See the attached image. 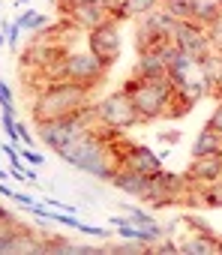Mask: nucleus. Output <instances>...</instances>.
Wrapping results in <instances>:
<instances>
[{
    "label": "nucleus",
    "instance_id": "nucleus-13",
    "mask_svg": "<svg viewBox=\"0 0 222 255\" xmlns=\"http://www.w3.org/2000/svg\"><path fill=\"white\" fill-rule=\"evenodd\" d=\"M213 252H219V240L210 234H201V231L183 237V243H180V255H213Z\"/></svg>",
    "mask_w": 222,
    "mask_h": 255
},
{
    "label": "nucleus",
    "instance_id": "nucleus-9",
    "mask_svg": "<svg viewBox=\"0 0 222 255\" xmlns=\"http://www.w3.org/2000/svg\"><path fill=\"white\" fill-rule=\"evenodd\" d=\"M66 6V18L75 24V27H84V30H93L105 21H111V12L105 3H63Z\"/></svg>",
    "mask_w": 222,
    "mask_h": 255
},
{
    "label": "nucleus",
    "instance_id": "nucleus-3",
    "mask_svg": "<svg viewBox=\"0 0 222 255\" xmlns=\"http://www.w3.org/2000/svg\"><path fill=\"white\" fill-rule=\"evenodd\" d=\"M126 96L132 99L135 111L141 114V120H153V117H162L168 111V105L174 102L177 96V87L162 78V81H144V78H129L123 84Z\"/></svg>",
    "mask_w": 222,
    "mask_h": 255
},
{
    "label": "nucleus",
    "instance_id": "nucleus-17",
    "mask_svg": "<svg viewBox=\"0 0 222 255\" xmlns=\"http://www.w3.org/2000/svg\"><path fill=\"white\" fill-rule=\"evenodd\" d=\"M174 24H177V18H174L168 9H162V12H150V18L144 21V27H150L153 33H162V36H171Z\"/></svg>",
    "mask_w": 222,
    "mask_h": 255
},
{
    "label": "nucleus",
    "instance_id": "nucleus-37",
    "mask_svg": "<svg viewBox=\"0 0 222 255\" xmlns=\"http://www.w3.org/2000/svg\"><path fill=\"white\" fill-rule=\"evenodd\" d=\"M216 87H219V90H222V78H219V84H216Z\"/></svg>",
    "mask_w": 222,
    "mask_h": 255
},
{
    "label": "nucleus",
    "instance_id": "nucleus-38",
    "mask_svg": "<svg viewBox=\"0 0 222 255\" xmlns=\"http://www.w3.org/2000/svg\"><path fill=\"white\" fill-rule=\"evenodd\" d=\"M15 3H27V0H15Z\"/></svg>",
    "mask_w": 222,
    "mask_h": 255
},
{
    "label": "nucleus",
    "instance_id": "nucleus-26",
    "mask_svg": "<svg viewBox=\"0 0 222 255\" xmlns=\"http://www.w3.org/2000/svg\"><path fill=\"white\" fill-rule=\"evenodd\" d=\"M177 51H180V48H177V45H174V39H168V42H165V45H162V48H159V57H162V63H165V66H168V63H171V60H174V57H177Z\"/></svg>",
    "mask_w": 222,
    "mask_h": 255
},
{
    "label": "nucleus",
    "instance_id": "nucleus-41",
    "mask_svg": "<svg viewBox=\"0 0 222 255\" xmlns=\"http://www.w3.org/2000/svg\"><path fill=\"white\" fill-rule=\"evenodd\" d=\"M0 225H6V222H0Z\"/></svg>",
    "mask_w": 222,
    "mask_h": 255
},
{
    "label": "nucleus",
    "instance_id": "nucleus-14",
    "mask_svg": "<svg viewBox=\"0 0 222 255\" xmlns=\"http://www.w3.org/2000/svg\"><path fill=\"white\" fill-rule=\"evenodd\" d=\"M216 153H222V135L210 129V126H204L192 144V156H216Z\"/></svg>",
    "mask_w": 222,
    "mask_h": 255
},
{
    "label": "nucleus",
    "instance_id": "nucleus-19",
    "mask_svg": "<svg viewBox=\"0 0 222 255\" xmlns=\"http://www.w3.org/2000/svg\"><path fill=\"white\" fill-rule=\"evenodd\" d=\"M156 3H159V0H123V9H126L129 18H135V15H147V12H153Z\"/></svg>",
    "mask_w": 222,
    "mask_h": 255
},
{
    "label": "nucleus",
    "instance_id": "nucleus-27",
    "mask_svg": "<svg viewBox=\"0 0 222 255\" xmlns=\"http://www.w3.org/2000/svg\"><path fill=\"white\" fill-rule=\"evenodd\" d=\"M0 27H6V42L15 48V42H18V33H21V27L12 21V24H6V21H0Z\"/></svg>",
    "mask_w": 222,
    "mask_h": 255
},
{
    "label": "nucleus",
    "instance_id": "nucleus-20",
    "mask_svg": "<svg viewBox=\"0 0 222 255\" xmlns=\"http://www.w3.org/2000/svg\"><path fill=\"white\" fill-rule=\"evenodd\" d=\"M165 9L177 21H186V18H192V0H165Z\"/></svg>",
    "mask_w": 222,
    "mask_h": 255
},
{
    "label": "nucleus",
    "instance_id": "nucleus-7",
    "mask_svg": "<svg viewBox=\"0 0 222 255\" xmlns=\"http://www.w3.org/2000/svg\"><path fill=\"white\" fill-rule=\"evenodd\" d=\"M87 48H90L105 66H111V63L117 60V54H120V33H117V24H114V21H105V24L93 27L90 36H87Z\"/></svg>",
    "mask_w": 222,
    "mask_h": 255
},
{
    "label": "nucleus",
    "instance_id": "nucleus-40",
    "mask_svg": "<svg viewBox=\"0 0 222 255\" xmlns=\"http://www.w3.org/2000/svg\"><path fill=\"white\" fill-rule=\"evenodd\" d=\"M219 252H222V240H219Z\"/></svg>",
    "mask_w": 222,
    "mask_h": 255
},
{
    "label": "nucleus",
    "instance_id": "nucleus-29",
    "mask_svg": "<svg viewBox=\"0 0 222 255\" xmlns=\"http://www.w3.org/2000/svg\"><path fill=\"white\" fill-rule=\"evenodd\" d=\"M45 24H48V18H45V15H39V12H33V15H30V21H27V30H42Z\"/></svg>",
    "mask_w": 222,
    "mask_h": 255
},
{
    "label": "nucleus",
    "instance_id": "nucleus-31",
    "mask_svg": "<svg viewBox=\"0 0 222 255\" xmlns=\"http://www.w3.org/2000/svg\"><path fill=\"white\" fill-rule=\"evenodd\" d=\"M207 126H210V129H216V132L222 135V105L213 111V117H210V123H207Z\"/></svg>",
    "mask_w": 222,
    "mask_h": 255
},
{
    "label": "nucleus",
    "instance_id": "nucleus-8",
    "mask_svg": "<svg viewBox=\"0 0 222 255\" xmlns=\"http://www.w3.org/2000/svg\"><path fill=\"white\" fill-rule=\"evenodd\" d=\"M120 168H132L138 174H147V177H156L162 171V156H156L150 147L144 144H126L123 147V156H120Z\"/></svg>",
    "mask_w": 222,
    "mask_h": 255
},
{
    "label": "nucleus",
    "instance_id": "nucleus-32",
    "mask_svg": "<svg viewBox=\"0 0 222 255\" xmlns=\"http://www.w3.org/2000/svg\"><path fill=\"white\" fill-rule=\"evenodd\" d=\"M78 231H84V234H90V237H105V234H108L105 228H96V225H87V222H81Z\"/></svg>",
    "mask_w": 222,
    "mask_h": 255
},
{
    "label": "nucleus",
    "instance_id": "nucleus-2",
    "mask_svg": "<svg viewBox=\"0 0 222 255\" xmlns=\"http://www.w3.org/2000/svg\"><path fill=\"white\" fill-rule=\"evenodd\" d=\"M87 102H90V87L75 81H54L45 93H39V102L33 105V120L45 123L63 114H72L78 108H87Z\"/></svg>",
    "mask_w": 222,
    "mask_h": 255
},
{
    "label": "nucleus",
    "instance_id": "nucleus-6",
    "mask_svg": "<svg viewBox=\"0 0 222 255\" xmlns=\"http://www.w3.org/2000/svg\"><path fill=\"white\" fill-rule=\"evenodd\" d=\"M105 69H108V66H105L90 48L63 57V81H75V84H84V87H90V90L105 78Z\"/></svg>",
    "mask_w": 222,
    "mask_h": 255
},
{
    "label": "nucleus",
    "instance_id": "nucleus-1",
    "mask_svg": "<svg viewBox=\"0 0 222 255\" xmlns=\"http://www.w3.org/2000/svg\"><path fill=\"white\" fill-rule=\"evenodd\" d=\"M105 132H108V126L102 132L87 129L84 135H78L75 141H69L57 153L66 162H72L78 171H87V174H93L99 180H114V174L120 171V159H111V153L105 147Z\"/></svg>",
    "mask_w": 222,
    "mask_h": 255
},
{
    "label": "nucleus",
    "instance_id": "nucleus-10",
    "mask_svg": "<svg viewBox=\"0 0 222 255\" xmlns=\"http://www.w3.org/2000/svg\"><path fill=\"white\" fill-rule=\"evenodd\" d=\"M189 180H198V183H216L222 180V153L216 156H192V165H189Z\"/></svg>",
    "mask_w": 222,
    "mask_h": 255
},
{
    "label": "nucleus",
    "instance_id": "nucleus-35",
    "mask_svg": "<svg viewBox=\"0 0 222 255\" xmlns=\"http://www.w3.org/2000/svg\"><path fill=\"white\" fill-rule=\"evenodd\" d=\"M24 177H27L30 183H36V180H39V174H36V168H30V165L24 168Z\"/></svg>",
    "mask_w": 222,
    "mask_h": 255
},
{
    "label": "nucleus",
    "instance_id": "nucleus-18",
    "mask_svg": "<svg viewBox=\"0 0 222 255\" xmlns=\"http://www.w3.org/2000/svg\"><path fill=\"white\" fill-rule=\"evenodd\" d=\"M102 252L105 255H144V252H150V246L147 243H141V240H132V243H117V246H102Z\"/></svg>",
    "mask_w": 222,
    "mask_h": 255
},
{
    "label": "nucleus",
    "instance_id": "nucleus-36",
    "mask_svg": "<svg viewBox=\"0 0 222 255\" xmlns=\"http://www.w3.org/2000/svg\"><path fill=\"white\" fill-rule=\"evenodd\" d=\"M180 138V132H162V141H177Z\"/></svg>",
    "mask_w": 222,
    "mask_h": 255
},
{
    "label": "nucleus",
    "instance_id": "nucleus-16",
    "mask_svg": "<svg viewBox=\"0 0 222 255\" xmlns=\"http://www.w3.org/2000/svg\"><path fill=\"white\" fill-rule=\"evenodd\" d=\"M117 231H120V237H126V240H141V243H153L156 237H162V225H156V228H147V225H117Z\"/></svg>",
    "mask_w": 222,
    "mask_h": 255
},
{
    "label": "nucleus",
    "instance_id": "nucleus-4",
    "mask_svg": "<svg viewBox=\"0 0 222 255\" xmlns=\"http://www.w3.org/2000/svg\"><path fill=\"white\" fill-rule=\"evenodd\" d=\"M96 120H99L96 105H93V108L87 105V108H78V111H72V114H63V117H54V120L36 123V129H39V138L57 153V150H63L69 141H75L78 135H84Z\"/></svg>",
    "mask_w": 222,
    "mask_h": 255
},
{
    "label": "nucleus",
    "instance_id": "nucleus-23",
    "mask_svg": "<svg viewBox=\"0 0 222 255\" xmlns=\"http://www.w3.org/2000/svg\"><path fill=\"white\" fill-rule=\"evenodd\" d=\"M0 105H3V114H15V99L6 81H0Z\"/></svg>",
    "mask_w": 222,
    "mask_h": 255
},
{
    "label": "nucleus",
    "instance_id": "nucleus-28",
    "mask_svg": "<svg viewBox=\"0 0 222 255\" xmlns=\"http://www.w3.org/2000/svg\"><path fill=\"white\" fill-rule=\"evenodd\" d=\"M150 252H156V255H180V246L171 243V240H165V243H159V246L150 249Z\"/></svg>",
    "mask_w": 222,
    "mask_h": 255
},
{
    "label": "nucleus",
    "instance_id": "nucleus-5",
    "mask_svg": "<svg viewBox=\"0 0 222 255\" xmlns=\"http://www.w3.org/2000/svg\"><path fill=\"white\" fill-rule=\"evenodd\" d=\"M96 114H99V123H102V126H111V129H126V126L144 123L141 114L135 111L132 99L126 96V90H117V93L105 96V99L96 105Z\"/></svg>",
    "mask_w": 222,
    "mask_h": 255
},
{
    "label": "nucleus",
    "instance_id": "nucleus-12",
    "mask_svg": "<svg viewBox=\"0 0 222 255\" xmlns=\"http://www.w3.org/2000/svg\"><path fill=\"white\" fill-rule=\"evenodd\" d=\"M135 78H144V81L168 78V66L162 63L159 51H138V72H135Z\"/></svg>",
    "mask_w": 222,
    "mask_h": 255
},
{
    "label": "nucleus",
    "instance_id": "nucleus-11",
    "mask_svg": "<svg viewBox=\"0 0 222 255\" xmlns=\"http://www.w3.org/2000/svg\"><path fill=\"white\" fill-rule=\"evenodd\" d=\"M111 183H114L117 189H123V192H129V195H141V198L153 189V177L138 174V171H132V168H120Z\"/></svg>",
    "mask_w": 222,
    "mask_h": 255
},
{
    "label": "nucleus",
    "instance_id": "nucleus-24",
    "mask_svg": "<svg viewBox=\"0 0 222 255\" xmlns=\"http://www.w3.org/2000/svg\"><path fill=\"white\" fill-rule=\"evenodd\" d=\"M126 225H147V228H156L159 222H156L150 213H144V210H132V216H126Z\"/></svg>",
    "mask_w": 222,
    "mask_h": 255
},
{
    "label": "nucleus",
    "instance_id": "nucleus-25",
    "mask_svg": "<svg viewBox=\"0 0 222 255\" xmlns=\"http://www.w3.org/2000/svg\"><path fill=\"white\" fill-rule=\"evenodd\" d=\"M207 39H210V45L213 48H219V54H222V15L210 24V30H207Z\"/></svg>",
    "mask_w": 222,
    "mask_h": 255
},
{
    "label": "nucleus",
    "instance_id": "nucleus-15",
    "mask_svg": "<svg viewBox=\"0 0 222 255\" xmlns=\"http://www.w3.org/2000/svg\"><path fill=\"white\" fill-rule=\"evenodd\" d=\"M222 15V3L216 0H192V21L195 24H213Z\"/></svg>",
    "mask_w": 222,
    "mask_h": 255
},
{
    "label": "nucleus",
    "instance_id": "nucleus-30",
    "mask_svg": "<svg viewBox=\"0 0 222 255\" xmlns=\"http://www.w3.org/2000/svg\"><path fill=\"white\" fill-rule=\"evenodd\" d=\"M21 159H24L27 165H42V156H39L36 150H30V147H24V153H21Z\"/></svg>",
    "mask_w": 222,
    "mask_h": 255
},
{
    "label": "nucleus",
    "instance_id": "nucleus-22",
    "mask_svg": "<svg viewBox=\"0 0 222 255\" xmlns=\"http://www.w3.org/2000/svg\"><path fill=\"white\" fill-rule=\"evenodd\" d=\"M177 90H180V93H186V102H192V105L204 96V84H201V81H195V84H192V81H186V84H183V87H177Z\"/></svg>",
    "mask_w": 222,
    "mask_h": 255
},
{
    "label": "nucleus",
    "instance_id": "nucleus-33",
    "mask_svg": "<svg viewBox=\"0 0 222 255\" xmlns=\"http://www.w3.org/2000/svg\"><path fill=\"white\" fill-rule=\"evenodd\" d=\"M60 3H87V0H60ZM90 3H105V6H111V3H120V0H90Z\"/></svg>",
    "mask_w": 222,
    "mask_h": 255
},
{
    "label": "nucleus",
    "instance_id": "nucleus-39",
    "mask_svg": "<svg viewBox=\"0 0 222 255\" xmlns=\"http://www.w3.org/2000/svg\"><path fill=\"white\" fill-rule=\"evenodd\" d=\"M3 42H6V39H3V36H0V45H3Z\"/></svg>",
    "mask_w": 222,
    "mask_h": 255
},
{
    "label": "nucleus",
    "instance_id": "nucleus-34",
    "mask_svg": "<svg viewBox=\"0 0 222 255\" xmlns=\"http://www.w3.org/2000/svg\"><path fill=\"white\" fill-rule=\"evenodd\" d=\"M30 15H33V9H24V12H21V15L15 18V24H18V27H27V21H30Z\"/></svg>",
    "mask_w": 222,
    "mask_h": 255
},
{
    "label": "nucleus",
    "instance_id": "nucleus-21",
    "mask_svg": "<svg viewBox=\"0 0 222 255\" xmlns=\"http://www.w3.org/2000/svg\"><path fill=\"white\" fill-rule=\"evenodd\" d=\"M198 201L207 204V207H222V183L219 180L216 183H207V192L198 195Z\"/></svg>",
    "mask_w": 222,
    "mask_h": 255
}]
</instances>
